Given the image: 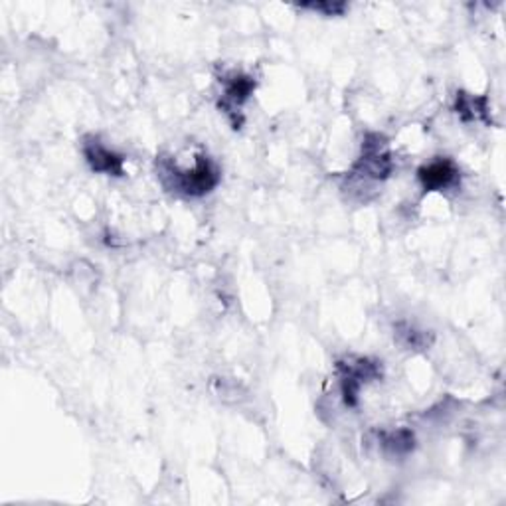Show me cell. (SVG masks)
Returning a JSON list of instances; mask_svg holds the SVG:
<instances>
[{
  "instance_id": "obj_8",
  "label": "cell",
  "mask_w": 506,
  "mask_h": 506,
  "mask_svg": "<svg viewBox=\"0 0 506 506\" xmlns=\"http://www.w3.org/2000/svg\"><path fill=\"white\" fill-rule=\"evenodd\" d=\"M380 443H382V447L389 453V455L399 457V455H408V453L414 449L416 437L409 429H396L380 436Z\"/></svg>"
},
{
  "instance_id": "obj_2",
  "label": "cell",
  "mask_w": 506,
  "mask_h": 506,
  "mask_svg": "<svg viewBox=\"0 0 506 506\" xmlns=\"http://www.w3.org/2000/svg\"><path fill=\"white\" fill-rule=\"evenodd\" d=\"M336 370L341 376V392L344 398V404L356 408L361 389L366 382L382 376V366L370 358H344L336 364Z\"/></svg>"
},
{
  "instance_id": "obj_6",
  "label": "cell",
  "mask_w": 506,
  "mask_h": 506,
  "mask_svg": "<svg viewBox=\"0 0 506 506\" xmlns=\"http://www.w3.org/2000/svg\"><path fill=\"white\" fill-rule=\"evenodd\" d=\"M224 86L226 89L220 108L228 115H236L241 105L251 98L253 89H256V81L249 76H244V73H231L230 78L224 80Z\"/></svg>"
},
{
  "instance_id": "obj_5",
  "label": "cell",
  "mask_w": 506,
  "mask_h": 506,
  "mask_svg": "<svg viewBox=\"0 0 506 506\" xmlns=\"http://www.w3.org/2000/svg\"><path fill=\"white\" fill-rule=\"evenodd\" d=\"M417 181L427 192H439V190H447L459 181V168L449 158H439V161L419 168Z\"/></svg>"
},
{
  "instance_id": "obj_10",
  "label": "cell",
  "mask_w": 506,
  "mask_h": 506,
  "mask_svg": "<svg viewBox=\"0 0 506 506\" xmlns=\"http://www.w3.org/2000/svg\"><path fill=\"white\" fill-rule=\"evenodd\" d=\"M303 8H311V10H316V13L336 16V14L344 13L346 5L344 3H313V5H303Z\"/></svg>"
},
{
  "instance_id": "obj_7",
  "label": "cell",
  "mask_w": 506,
  "mask_h": 506,
  "mask_svg": "<svg viewBox=\"0 0 506 506\" xmlns=\"http://www.w3.org/2000/svg\"><path fill=\"white\" fill-rule=\"evenodd\" d=\"M455 113L463 121H491V109L489 99L483 95H471V93H457L455 101Z\"/></svg>"
},
{
  "instance_id": "obj_4",
  "label": "cell",
  "mask_w": 506,
  "mask_h": 506,
  "mask_svg": "<svg viewBox=\"0 0 506 506\" xmlns=\"http://www.w3.org/2000/svg\"><path fill=\"white\" fill-rule=\"evenodd\" d=\"M81 149L88 164L91 166V171L109 176L125 174V158L119 153L108 149V146L99 143V139H95V136H88V139L83 141Z\"/></svg>"
},
{
  "instance_id": "obj_1",
  "label": "cell",
  "mask_w": 506,
  "mask_h": 506,
  "mask_svg": "<svg viewBox=\"0 0 506 506\" xmlns=\"http://www.w3.org/2000/svg\"><path fill=\"white\" fill-rule=\"evenodd\" d=\"M163 176L171 178L176 192L186 196H204L218 186L220 168L208 156H198L192 168L178 171L176 166L168 164L166 168H163Z\"/></svg>"
},
{
  "instance_id": "obj_9",
  "label": "cell",
  "mask_w": 506,
  "mask_h": 506,
  "mask_svg": "<svg viewBox=\"0 0 506 506\" xmlns=\"http://www.w3.org/2000/svg\"><path fill=\"white\" fill-rule=\"evenodd\" d=\"M396 336L399 342H402L406 348H409V351L411 348H414V351H424V348H427L431 341H434L426 331H419L414 324H408V323L396 326Z\"/></svg>"
},
{
  "instance_id": "obj_3",
  "label": "cell",
  "mask_w": 506,
  "mask_h": 506,
  "mask_svg": "<svg viewBox=\"0 0 506 506\" xmlns=\"http://www.w3.org/2000/svg\"><path fill=\"white\" fill-rule=\"evenodd\" d=\"M356 173L374 181H384L394 168L392 156L388 151V143L382 135L372 133L368 135L362 143V156L356 163Z\"/></svg>"
}]
</instances>
